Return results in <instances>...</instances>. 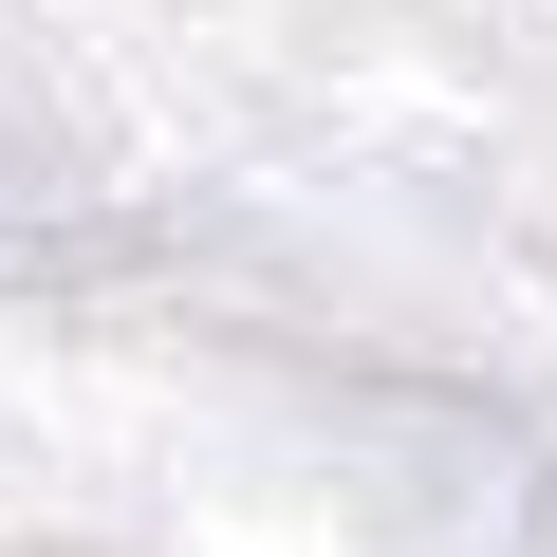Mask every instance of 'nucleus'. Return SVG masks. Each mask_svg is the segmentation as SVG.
Instances as JSON below:
<instances>
[]
</instances>
